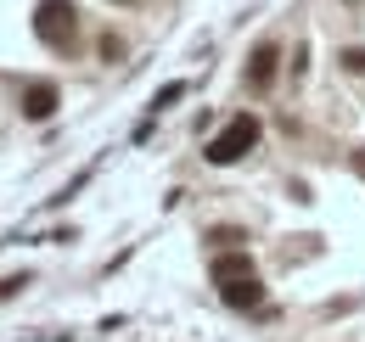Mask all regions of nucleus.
Here are the masks:
<instances>
[{"instance_id": "f257e3e1", "label": "nucleus", "mask_w": 365, "mask_h": 342, "mask_svg": "<svg viewBox=\"0 0 365 342\" xmlns=\"http://www.w3.org/2000/svg\"><path fill=\"white\" fill-rule=\"evenodd\" d=\"M259 135H264V124H259L253 113H236V118H230L208 146H202V157H208L214 169H230V163H242V157L259 146Z\"/></svg>"}, {"instance_id": "f03ea898", "label": "nucleus", "mask_w": 365, "mask_h": 342, "mask_svg": "<svg viewBox=\"0 0 365 342\" xmlns=\"http://www.w3.org/2000/svg\"><path fill=\"white\" fill-rule=\"evenodd\" d=\"M34 34L62 51V45L79 34V6H73V0H40V6H34Z\"/></svg>"}, {"instance_id": "7ed1b4c3", "label": "nucleus", "mask_w": 365, "mask_h": 342, "mask_svg": "<svg viewBox=\"0 0 365 342\" xmlns=\"http://www.w3.org/2000/svg\"><path fill=\"white\" fill-rule=\"evenodd\" d=\"M275 68H281V51H275V45H259L253 62H247V85H253V90H270L275 85Z\"/></svg>"}, {"instance_id": "20e7f679", "label": "nucleus", "mask_w": 365, "mask_h": 342, "mask_svg": "<svg viewBox=\"0 0 365 342\" xmlns=\"http://www.w3.org/2000/svg\"><path fill=\"white\" fill-rule=\"evenodd\" d=\"M51 113H56V85H46V79H40V85H29V90H23V118L46 124Z\"/></svg>"}, {"instance_id": "39448f33", "label": "nucleus", "mask_w": 365, "mask_h": 342, "mask_svg": "<svg viewBox=\"0 0 365 342\" xmlns=\"http://www.w3.org/2000/svg\"><path fill=\"white\" fill-rule=\"evenodd\" d=\"M220 292H225V303H230V309H259V303H264V286H259V275H242V281H225Z\"/></svg>"}, {"instance_id": "423d86ee", "label": "nucleus", "mask_w": 365, "mask_h": 342, "mask_svg": "<svg viewBox=\"0 0 365 342\" xmlns=\"http://www.w3.org/2000/svg\"><path fill=\"white\" fill-rule=\"evenodd\" d=\"M242 275H253V258L247 253H230L225 247V253L214 258V281H220V286H225V281H242Z\"/></svg>"}, {"instance_id": "0eeeda50", "label": "nucleus", "mask_w": 365, "mask_h": 342, "mask_svg": "<svg viewBox=\"0 0 365 342\" xmlns=\"http://www.w3.org/2000/svg\"><path fill=\"white\" fill-rule=\"evenodd\" d=\"M180 95H185V85H163V90H158V101H152V107H169V101H180Z\"/></svg>"}, {"instance_id": "6e6552de", "label": "nucleus", "mask_w": 365, "mask_h": 342, "mask_svg": "<svg viewBox=\"0 0 365 342\" xmlns=\"http://www.w3.org/2000/svg\"><path fill=\"white\" fill-rule=\"evenodd\" d=\"M343 68H349V73H365V51H343Z\"/></svg>"}]
</instances>
